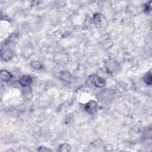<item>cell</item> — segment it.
<instances>
[{
	"instance_id": "obj_1",
	"label": "cell",
	"mask_w": 152,
	"mask_h": 152,
	"mask_svg": "<svg viewBox=\"0 0 152 152\" xmlns=\"http://www.w3.org/2000/svg\"><path fill=\"white\" fill-rule=\"evenodd\" d=\"M93 22L97 28L105 29L108 26V22L105 16L101 13H96L93 16Z\"/></svg>"
},
{
	"instance_id": "obj_2",
	"label": "cell",
	"mask_w": 152,
	"mask_h": 152,
	"mask_svg": "<svg viewBox=\"0 0 152 152\" xmlns=\"http://www.w3.org/2000/svg\"><path fill=\"white\" fill-rule=\"evenodd\" d=\"M88 82L93 86L97 88H102L105 84V80L98 75H92L88 79Z\"/></svg>"
},
{
	"instance_id": "obj_3",
	"label": "cell",
	"mask_w": 152,
	"mask_h": 152,
	"mask_svg": "<svg viewBox=\"0 0 152 152\" xmlns=\"http://www.w3.org/2000/svg\"><path fill=\"white\" fill-rule=\"evenodd\" d=\"M98 110V104L96 101L92 100L87 103L85 105V111L90 114H94Z\"/></svg>"
},
{
	"instance_id": "obj_4",
	"label": "cell",
	"mask_w": 152,
	"mask_h": 152,
	"mask_svg": "<svg viewBox=\"0 0 152 152\" xmlns=\"http://www.w3.org/2000/svg\"><path fill=\"white\" fill-rule=\"evenodd\" d=\"M19 84L23 87H28L32 83V78L30 75H24L19 79Z\"/></svg>"
},
{
	"instance_id": "obj_5",
	"label": "cell",
	"mask_w": 152,
	"mask_h": 152,
	"mask_svg": "<svg viewBox=\"0 0 152 152\" xmlns=\"http://www.w3.org/2000/svg\"><path fill=\"white\" fill-rule=\"evenodd\" d=\"M12 77L13 75L12 74L7 70L2 69L0 72V77H1V80L2 81L8 82L12 78Z\"/></svg>"
},
{
	"instance_id": "obj_6",
	"label": "cell",
	"mask_w": 152,
	"mask_h": 152,
	"mask_svg": "<svg viewBox=\"0 0 152 152\" xmlns=\"http://www.w3.org/2000/svg\"><path fill=\"white\" fill-rule=\"evenodd\" d=\"M13 52L12 51L11 49H6L4 51H1V56L3 60L4 61H9L13 56Z\"/></svg>"
},
{
	"instance_id": "obj_7",
	"label": "cell",
	"mask_w": 152,
	"mask_h": 152,
	"mask_svg": "<svg viewBox=\"0 0 152 152\" xmlns=\"http://www.w3.org/2000/svg\"><path fill=\"white\" fill-rule=\"evenodd\" d=\"M151 71H149L147 73H145L143 77V80L144 83H145L148 85H151Z\"/></svg>"
},
{
	"instance_id": "obj_8",
	"label": "cell",
	"mask_w": 152,
	"mask_h": 152,
	"mask_svg": "<svg viewBox=\"0 0 152 152\" xmlns=\"http://www.w3.org/2000/svg\"><path fill=\"white\" fill-rule=\"evenodd\" d=\"M71 77L70 74L67 71H62L61 72V77L65 82L68 81Z\"/></svg>"
},
{
	"instance_id": "obj_9",
	"label": "cell",
	"mask_w": 152,
	"mask_h": 152,
	"mask_svg": "<svg viewBox=\"0 0 152 152\" xmlns=\"http://www.w3.org/2000/svg\"><path fill=\"white\" fill-rule=\"evenodd\" d=\"M31 67L36 69H40L43 67L42 64L38 61H33L31 62Z\"/></svg>"
},
{
	"instance_id": "obj_10",
	"label": "cell",
	"mask_w": 152,
	"mask_h": 152,
	"mask_svg": "<svg viewBox=\"0 0 152 152\" xmlns=\"http://www.w3.org/2000/svg\"><path fill=\"white\" fill-rule=\"evenodd\" d=\"M71 148V146L67 143L63 144H62L60 147H59V151H68L70 150Z\"/></svg>"
},
{
	"instance_id": "obj_11",
	"label": "cell",
	"mask_w": 152,
	"mask_h": 152,
	"mask_svg": "<svg viewBox=\"0 0 152 152\" xmlns=\"http://www.w3.org/2000/svg\"><path fill=\"white\" fill-rule=\"evenodd\" d=\"M151 1L147 3L144 6V11L146 12L147 13L151 11Z\"/></svg>"
}]
</instances>
